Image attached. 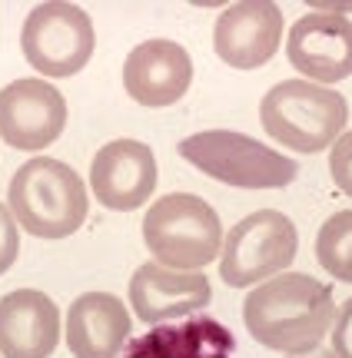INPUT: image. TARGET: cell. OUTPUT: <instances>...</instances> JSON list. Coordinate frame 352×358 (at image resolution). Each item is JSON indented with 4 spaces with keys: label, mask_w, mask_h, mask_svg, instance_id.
Returning <instances> with one entry per match:
<instances>
[{
    "label": "cell",
    "mask_w": 352,
    "mask_h": 358,
    "mask_svg": "<svg viewBox=\"0 0 352 358\" xmlns=\"http://www.w3.org/2000/svg\"><path fill=\"white\" fill-rule=\"evenodd\" d=\"M332 319V289L306 272H279V279H266L243 302L249 335L260 345L286 355H306L319 348Z\"/></svg>",
    "instance_id": "cell-1"
},
{
    "label": "cell",
    "mask_w": 352,
    "mask_h": 358,
    "mask_svg": "<svg viewBox=\"0 0 352 358\" xmlns=\"http://www.w3.org/2000/svg\"><path fill=\"white\" fill-rule=\"evenodd\" d=\"M10 216L37 239H64L87 219V186L60 159H30L13 173L7 189Z\"/></svg>",
    "instance_id": "cell-2"
},
{
    "label": "cell",
    "mask_w": 352,
    "mask_h": 358,
    "mask_svg": "<svg viewBox=\"0 0 352 358\" xmlns=\"http://www.w3.org/2000/svg\"><path fill=\"white\" fill-rule=\"evenodd\" d=\"M262 129L296 153H323L349 120L346 96L309 80H283L260 103Z\"/></svg>",
    "instance_id": "cell-3"
},
{
    "label": "cell",
    "mask_w": 352,
    "mask_h": 358,
    "mask_svg": "<svg viewBox=\"0 0 352 358\" xmlns=\"http://www.w3.org/2000/svg\"><path fill=\"white\" fill-rule=\"evenodd\" d=\"M143 243L167 268H203L220 256L223 226L216 209L193 192H170L143 216Z\"/></svg>",
    "instance_id": "cell-4"
},
{
    "label": "cell",
    "mask_w": 352,
    "mask_h": 358,
    "mask_svg": "<svg viewBox=\"0 0 352 358\" xmlns=\"http://www.w3.org/2000/svg\"><path fill=\"white\" fill-rule=\"evenodd\" d=\"M176 150L199 173L220 179L226 186H236V189H283L300 173L293 159L233 129L193 133Z\"/></svg>",
    "instance_id": "cell-5"
},
{
    "label": "cell",
    "mask_w": 352,
    "mask_h": 358,
    "mask_svg": "<svg viewBox=\"0 0 352 358\" xmlns=\"http://www.w3.org/2000/svg\"><path fill=\"white\" fill-rule=\"evenodd\" d=\"M296 226L293 219L276 213V209H260L239 219L220 252V275L230 289H246L262 279H273L286 272L296 259Z\"/></svg>",
    "instance_id": "cell-6"
},
{
    "label": "cell",
    "mask_w": 352,
    "mask_h": 358,
    "mask_svg": "<svg viewBox=\"0 0 352 358\" xmlns=\"http://www.w3.org/2000/svg\"><path fill=\"white\" fill-rule=\"evenodd\" d=\"M27 64L43 77H73L93 57V24L77 3H37L20 34Z\"/></svg>",
    "instance_id": "cell-7"
},
{
    "label": "cell",
    "mask_w": 352,
    "mask_h": 358,
    "mask_svg": "<svg viewBox=\"0 0 352 358\" xmlns=\"http://www.w3.org/2000/svg\"><path fill=\"white\" fill-rule=\"evenodd\" d=\"M66 127L64 93L43 80H13L0 90V140L13 150H43Z\"/></svg>",
    "instance_id": "cell-8"
},
{
    "label": "cell",
    "mask_w": 352,
    "mask_h": 358,
    "mask_svg": "<svg viewBox=\"0 0 352 358\" xmlns=\"http://www.w3.org/2000/svg\"><path fill=\"white\" fill-rule=\"evenodd\" d=\"M90 186L97 203L106 209H140L157 189V156L140 140L106 143L90 163Z\"/></svg>",
    "instance_id": "cell-9"
},
{
    "label": "cell",
    "mask_w": 352,
    "mask_h": 358,
    "mask_svg": "<svg viewBox=\"0 0 352 358\" xmlns=\"http://www.w3.org/2000/svg\"><path fill=\"white\" fill-rule=\"evenodd\" d=\"M283 40V10L269 0H243L220 13L213 47L233 70H256L269 64Z\"/></svg>",
    "instance_id": "cell-10"
},
{
    "label": "cell",
    "mask_w": 352,
    "mask_h": 358,
    "mask_svg": "<svg viewBox=\"0 0 352 358\" xmlns=\"http://www.w3.org/2000/svg\"><path fill=\"white\" fill-rule=\"evenodd\" d=\"M286 57L300 73L319 83L352 77V20L342 13H306L289 30Z\"/></svg>",
    "instance_id": "cell-11"
},
{
    "label": "cell",
    "mask_w": 352,
    "mask_h": 358,
    "mask_svg": "<svg viewBox=\"0 0 352 358\" xmlns=\"http://www.w3.org/2000/svg\"><path fill=\"white\" fill-rule=\"evenodd\" d=\"M193 83V60L176 40H146L123 64V90L140 106H170Z\"/></svg>",
    "instance_id": "cell-12"
},
{
    "label": "cell",
    "mask_w": 352,
    "mask_h": 358,
    "mask_svg": "<svg viewBox=\"0 0 352 358\" xmlns=\"http://www.w3.org/2000/svg\"><path fill=\"white\" fill-rule=\"evenodd\" d=\"M209 299H213V289L206 275L199 272H180L160 262H143L130 279V306L136 319L146 325L193 315L203 306H209Z\"/></svg>",
    "instance_id": "cell-13"
},
{
    "label": "cell",
    "mask_w": 352,
    "mask_h": 358,
    "mask_svg": "<svg viewBox=\"0 0 352 358\" xmlns=\"http://www.w3.org/2000/svg\"><path fill=\"white\" fill-rule=\"evenodd\" d=\"M60 338V308L37 289H17L0 299V355L50 358Z\"/></svg>",
    "instance_id": "cell-14"
},
{
    "label": "cell",
    "mask_w": 352,
    "mask_h": 358,
    "mask_svg": "<svg viewBox=\"0 0 352 358\" xmlns=\"http://www.w3.org/2000/svg\"><path fill=\"white\" fill-rule=\"evenodd\" d=\"M130 338V312L110 292H87L70 306L66 345L73 358H117Z\"/></svg>",
    "instance_id": "cell-15"
},
{
    "label": "cell",
    "mask_w": 352,
    "mask_h": 358,
    "mask_svg": "<svg viewBox=\"0 0 352 358\" xmlns=\"http://www.w3.org/2000/svg\"><path fill=\"white\" fill-rule=\"evenodd\" d=\"M236 348L233 332L216 319H186L133 338L127 358H230Z\"/></svg>",
    "instance_id": "cell-16"
},
{
    "label": "cell",
    "mask_w": 352,
    "mask_h": 358,
    "mask_svg": "<svg viewBox=\"0 0 352 358\" xmlns=\"http://www.w3.org/2000/svg\"><path fill=\"white\" fill-rule=\"evenodd\" d=\"M316 256L332 279L352 282V209H342L323 222L316 239Z\"/></svg>",
    "instance_id": "cell-17"
},
{
    "label": "cell",
    "mask_w": 352,
    "mask_h": 358,
    "mask_svg": "<svg viewBox=\"0 0 352 358\" xmlns=\"http://www.w3.org/2000/svg\"><path fill=\"white\" fill-rule=\"evenodd\" d=\"M329 173H332V182L352 199V129L332 143V150H329Z\"/></svg>",
    "instance_id": "cell-18"
},
{
    "label": "cell",
    "mask_w": 352,
    "mask_h": 358,
    "mask_svg": "<svg viewBox=\"0 0 352 358\" xmlns=\"http://www.w3.org/2000/svg\"><path fill=\"white\" fill-rule=\"evenodd\" d=\"M20 252V232H17V219L10 216L7 206H0V275L17 262Z\"/></svg>",
    "instance_id": "cell-19"
},
{
    "label": "cell",
    "mask_w": 352,
    "mask_h": 358,
    "mask_svg": "<svg viewBox=\"0 0 352 358\" xmlns=\"http://www.w3.org/2000/svg\"><path fill=\"white\" fill-rule=\"evenodd\" d=\"M332 352H336V358H352V295L342 302V312H339V319H336Z\"/></svg>",
    "instance_id": "cell-20"
},
{
    "label": "cell",
    "mask_w": 352,
    "mask_h": 358,
    "mask_svg": "<svg viewBox=\"0 0 352 358\" xmlns=\"http://www.w3.org/2000/svg\"><path fill=\"white\" fill-rule=\"evenodd\" d=\"M293 358H336L332 348H313V352H306V355H293Z\"/></svg>",
    "instance_id": "cell-21"
}]
</instances>
